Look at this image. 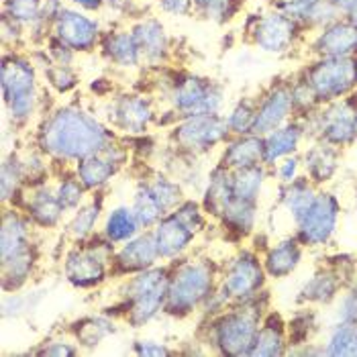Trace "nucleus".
Wrapping results in <instances>:
<instances>
[{
  "label": "nucleus",
  "instance_id": "obj_1",
  "mask_svg": "<svg viewBox=\"0 0 357 357\" xmlns=\"http://www.w3.org/2000/svg\"><path fill=\"white\" fill-rule=\"evenodd\" d=\"M114 141L107 125L80 107H59L37 131V149L54 162H78L100 153Z\"/></svg>",
  "mask_w": 357,
  "mask_h": 357
},
{
  "label": "nucleus",
  "instance_id": "obj_2",
  "mask_svg": "<svg viewBox=\"0 0 357 357\" xmlns=\"http://www.w3.org/2000/svg\"><path fill=\"white\" fill-rule=\"evenodd\" d=\"M219 272L211 259L196 257L174 261L167 278L164 312L184 319L213 301L219 288Z\"/></svg>",
  "mask_w": 357,
  "mask_h": 357
},
{
  "label": "nucleus",
  "instance_id": "obj_3",
  "mask_svg": "<svg viewBox=\"0 0 357 357\" xmlns=\"http://www.w3.org/2000/svg\"><path fill=\"white\" fill-rule=\"evenodd\" d=\"M259 296L239 304H229L225 312L211 321V345L222 356L243 357L251 354L255 335L264 321Z\"/></svg>",
  "mask_w": 357,
  "mask_h": 357
},
{
  "label": "nucleus",
  "instance_id": "obj_4",
  "mask_svg": "<svg viewBox=\"0 0 357 357\" xmlns=\"http://www.w3.org/2000/svg\"><path fill=\"white\" fill-rule=\"evenodd\" d=\"M169 268L153 266L129 275L123 286V310L131 327H143L165 308Z\"/></svg>",
  "mask_w": 357,
  "mask_h": 357
},
{
  "label": "nucleus",
  "instance_id": "obj_5",
  "mask_svg": "<svg viewBox=\"0 0 357 357\" xmlns=\"http://www.w3.org/2000/svg\"><path fill=\"white\" fill-rule=\"evenodd\" d=\"M204 227H206V213L202 204L194 200H184L151 229L160 251V259L162 261L180 259L190 249L194 237L200 231H204Z\"/></svg>",
  "mask_w": 357,
  "mask_h": 357
},
{
  "label": "nucleus",
  "instance_id": "obj_6",
  "mask_svg": "<svg viewBox=\"0 0 357 357\" xmlns=\"http://www.w3.org/2000/svg\"><path fill=\"white\" fill-rule=\"evenodd\" d=\"M2 96L15 123H25L37 109L35 68L23 55H4L2 59Z\"/></svg>",
  "mask_w": 357,
  "mask_h": 357
},
{
  "label": "nucleus",
  "instance_id": "obj_7",
  "mask_svg": "<svg viewBox=\"0 0 357 357\" xmlns=\"http://www.w3.org/2000/svg\"><path fill=\"white\" fill-rule=\"evenodd\" d=\"M266 278L268 274L264 261L257 257V253L239 251L220 275L215 301L220 306L253 301L264 290Z\"/></svg>",
  "mask_w": 357,
  "mask_h": 357
},
{
  "label": "nucleus",
  "instance_id": "obj_8",
  "mask_svg": "<svg viewBox=\"0 0 357 357\" xmlns=\"http://www.w3.org/2000/svg\"><path fill=\"white\" fill-rule=\"evenodd\" d=\"M92 239V237H90ZM80 241V245L68 251L63 259V275L66 280L76 288H96L107 278L112 275V257H114V245L102 239V241Z\"/></svg>",
  "mask_w": 357,
  "mask_h": 357
},
{
  "label": "nucleus",
  "instance_id": "obj_9",
  "mask_svg": "<svg viewBox=\"0 0 357 357\" xmlns=\"http://www.w3.org/2000/svg\"><path fill=\"white\" fill-rule=\"evenodd\" d=\"M231 137L227 127V119L217 114H192L182 116L169 131V143L178 153L184 155H202L215 149L217 145H225Z\"/></svg>",
  "mask_w": 357,
  "mask_h": 357
},
{
  "label": "nucleus",
  "instance_id": "obj_10",
  "mask_svg": "<svg viewBox=\"0 0 357 357\" xmlns=\"http://www.w3.org/2000/svg\"><path fill=\"white\" fill-rule=\"evenodd\" d=\"M321 105L343 98L357 88V55L319 57L303 76Z\"/></svg>",
  "mask_w": 357,
  "mask_h": 357
},
{
  "label": "nucleus",
  "instance_id": "obj_11",
  "mask_svg": "<svg viewBox=\"0 0 357 357\" xmlns=\"http://www.w3.org/2000/svg\"><path fill=\"white\" fill-rule=\"evenodd\" d=\"M310 116V129L319 141H325L337 149L349 147L357 141V96L354 92L331 100Z\"/></svg>",
  "mask_w": 357,
  "mask_h": 357
},
{
  "label": "nucleus",
  "instance_id": "obj_12",
  "mask_svg": "<svg viewBox=\"0 0 357 357\" xmlns=\"http://www.w3.org/2000/svg\"><path fill=\"white\" fill-rule=\"evenodd\" d=\"M222 98L225 92L220 84L192 74L176 78L169 90L172 109L178 114V119L192 114H217L222 107Z\"/></svg>",
  "mask_w": 357,
  "mask_h": 357
},
{
  "label": "nucleus",
  "instance_id": "obj_13",
  "mask_svg": "<svg viewBox=\"0 0 357 357\" xmlns=\"http://www.w3.org/2000/svg\"><path fill=\"white\" fill-rule=\"evenodd\" d=\"M339 200L331 192H319L310 208L303 215L296 227V237L303 245L308 248H321L329 243L337 222H339Z\"/></svg>",
  "mask_w": 357,
  "mask_h": 357
},
{
  "label": "nucleus",
  "instance_id": "obj_14",
  "mask_svg": "<svg viewBox=\"0 0 357 357\" xmlns=\"http://www.w3.org/2000/svg\"><path fill=\"white\" fill-rule=\"evenodd\" d=\"M248 33L253 45H257L261 52L286 54L301 33V23L292 21L280 10H272L268 15L255 17L248 25Z\"/></svg>",
  "mask_w": 357,
  "mask_h": 357
},
{
  "label": "nucleus",
  "instance_id": "obj_15",
  "mask_svg": "<svg viewBox=\"0 0 357 357\" xmlns=\"http://www.w3.org/2000/svg\"><path fill=\"white\" fill-rule=\"evenodd\" d=\"M55 39H59L61 43H66L70 50L74 52H94L96 45H100V25L82 15L80 10H72V8H61L57 13V17L52 23Z\"/></svg>",
  "mask_w": 357,
  "mask_h": 357
},
{
  "label": "nucleus",
  "instance_id": "obj_16",
  "mask_svg": "<svg viewBox=\"0 0 357 357\" xmlns=\"http://www.w3.org/2000/svg\"><path fill=\"white\" fill-rule=\"evenodd\" d=\"M158 261H162L160 251H158L151 229H147L145 233H139L133 239L121 243L119 249H114L112 275L137 274V272L158 266Z\"/></svg>",
  "mask_w": 357,
  "mask_h": 357
},
{
  "label": "nucleus",
  "instance_id": "obj_17",
  "mask_svg": "<svg viewBox=\"0 0 357 357\" xmlns=\"http://www.w3.org/2000/svg\"><path fill=\"white\" fill-rule=\"evenodd\" d=\"M294 114V98H292V84H274L259 100L253 133L268 135L278 127L286 125Z\"/></svg>",
  "mask_w": 357,
  "mask_h": 357
},
{
  "label": "nucleus",
  "instance_id": "obj_18",
  "mask_svg": "<svg viewBox=\"0 0 357 357\" xmlns=\"http://www.w3.org/2000/svg\"><path fill=\"white\" fill-rule=\"evenodd\" d=\"M155 112L151 102L139 94L116 96L109 107L110 125L127 135H141L153 123Z\"/></svg>",
  "mask_w": 357,
  "mask_h": 357
},
{
  "label": "nucleus",
  "instance_id": "obj_19",
  "mask_svg": "<svg viewBox=\"0 0 357 357\" xmlns=\"http://www.w3.org/2000/svg\"><path fill=\"white\" fill-rule=\"evenodd\" d=\"M312 50L319 57H343L357 55V25L347 17L337 19L317 35Z\"/></svg>",
  "mask_w": 357,
  "mask_h": 357
},
{
  "label": "nucleus",
  "instance_id": "obj_20",
  "mask_svg": "<svg viewBox=\"0 0 357 357\" xmlns=\"http://www.w3.org/2000/svg\"><path fill=\"white\" fill-rule=\"evenodd\" d=\"M25 213L29 220L41 229H54L63 219V204L59 202L55 188H50L45 182L31 186V194L25 198Z\"/></svg>",
  "mask_w": 357,
  "mask_h": 357
},
{
  "label": "nucleus",
  "instance_id": "obj_21",
  "mask_svg": "<svg viewBox=\"0 0 357 357\" xmlns=\"http://www.w3.org/2000/svg\"><path fill=\"white\" fill-rule=\"evenodd\" d=\"M306 135V125L303 121H288L275 131L264 135V165L272 167L288 155H294Z\"/></svg>",
  "mask_w": 357,
  "mask_h": 357
},
{
  "label": "nucleus",
  "instance_id": "obj_22",
  "mask_svg": "<svg viewBox=\"0 0 357 357\" xmlns=\"http://www.w3.org/2000/svg\"><path fill=\"white\" fill-rule=\"evenodd\" d=\"M219 164L231 172L264 164V137L255 133L229 137L225 141Z\"/></svg>",
  "mask_w": 357,
  "mask_h": 357
},
{
  "label": "nucleus",
  "instance_id": "obj_23",
  "mask_svg": "<svg viewBox=\"0 0 357 357\" xmlns=\"http://www.w3.org/2000/svg\"><path fill=\"white\" fill-rule=\"evenodd\" d=\"M301 261H303V243L298 241V237H286L278 241L272 248H268L264 255L266 274L275 280L294 274Z\"/></svg>",
  "mask_w": 357,
  "mask_h": 357
},
{
  "label": "nucleus",
  "instance_id": "obj_24",
  "mask_svg": "<svg viewBox=\"0 0 357 357\" xmlns=\"http://www.w3.org/2000/svg\"><path fill=\"white\" fill-rule=\"evenodd\" d=\"M288 354V333H286V323L282 321L280 314L270 312L264 317L259 331L255 335L253 347H251V357H275Z\"/></svg>",
  "mask_w": 357,
  "mask_h": 357
},
{
  "label": "nucleus",
  "instance_id": "obj_25",
  "mask_svg": "<svg viewBox=\"0 0 357 357\" xmlns=\"http://www.w3.org/2000/svg\"><path fill=\"white\" fill-rule=\"evenodd\" d=\"M119 169H121V165L116 164L110 155H107L105 151L82 158L74 165L76 178L82 182V186L88 192L105 188L110 180L119 174Z\"/></svg>",
  "mask_w": 357,
  "mask_h": 357
},
{
  "label": "nucleus",
  "instance_id": "obj_26",
  "mask_svg": "<svg viewBox=\"0 0 357 357\" xmlns=\"http://www.w3.org/2000/svg\"><path fill=\"white\" fill-rule=\"evenodd\" d=\"M135 41H137L141 57L147 61H162L169 52V37L165 27L158 19H143L131 29Z\"/></svg>",
  "mask_w": 357,
  "mask_h": 357
},
{
  "label": "nucleus",
  "instance_id": "obj_27",
  "mask_svg": "<svg viewBox=\"0 0 357 357\" xmlns=\"http://www.w3.org/2000/svg\"><path fill=\"white\" fill-rule=\"evenodd\" d=\"M102 55L119 68H137L143 59L131 31H110L100 39Z\"/></svg>",
  "mask_w": 357,
  "mask_h": 357
},
{
  "label": "nucleus",
  "instance_id": "obj_28",
  "mask_svg": "<svg viewBox=\"0 0 357 357\" xmlns=\"http://www.w3.org/2000/svg\"><path fill=\"white\" fill-rule=\"evenodd\" d=\"M37 264V251L35 245L21 249L8 257L0 259L2 266V290L4 292H17L29 282L33 274V268Z\"/></svg>",
  "mask_w": 357,
  "mask_h": 357
},
{
  "label": "nucleus",
  "instance_id": "obj_29",
  "mask_svg": "<svg viewBox=\"0 0 357 357\" xmlns=\"http://www.w3.org/2000/svg\"><path fill=\"white\" fill-rule=\"evenodd\" d=\"M31 225L33 222L29 220V217H23L15 208L4 213L2 229H0V259L33 245V241H31Z\"/></svg>",
  "mask_w": 357,
  "mask_h": 357
},
{
  "label": "nucleus",
  "instance_id": "obj_30",
  "mask_svg": "<svg viewBox=\"0 0 357 357\" xmlns=\"http://www.w3.org/2000/svg\"><path fill=\"white\" fill-rule=\"evenodd\" d=\"M304 167L312 184L329 182L339 167V149L325 141H317L304 153Z\"/></svg>",
  "mask_w": 357,
  "mask_h": 357
},
{
  "label": "nucleus",
  "instance_id": "obj_31",
  "mask_svg": "<svg viewBox=\"0 0 357 357\" xmlns=\"http://www.w3.org/2000/svg\"><path fill=\"white\" fill-rule=\"evenodd\" d=\"M231 200H233L231 169H227L225 165L219 164L208 176V184H206L204 194H202V208L206 215L219 219Z\"/></svg>",
  "mask_w": 357,
  "mask_h": 357
},
{
  "label": "nucleus",
  "instance_id": "obj_32",
  "mask_svg": "<svg viewBox=\"0 0 357 357\" xmlns=\"http://www.w3.org/2000/svg\"><path fill=\"white\" fill-rule=\"evenodd\" d=\"M317 188L308 178H296L288 184H282L280 188V204L290 215L292 222L296 225L303 219V215L310 208V204L317 198Z\"/></svg>",
  "mask_w": 357,
  "mask_h": 357
},
{
  "label": "nucleus",
  "instance_id": "obj_33",
  "mask_svg": "<svg viewBox=\"0 0 357 357\" xmlns=\"http://www.w3.org/2000/svg\"><path fill=\"white\" fill-rule=\"evenodd\" d=\"M341 290V274L335 270H321L301 290L298 301L306 304H329Z\"/></svg>",
  "mask_w": 357,
  "mask_h": 357
},
{
  "label": "nucleus",
  "instance_id": "obj_34",
  "mask_svg": "<svg viewBox=\"0 0 357 357\" xmlns=\"http://www.w3.org/2000/svg\"><path fill=\"white\" fill-rule=\"evenodd\" d=\"M139 231H141V225H139L133 208L131 206H116L105 219L102 237L110 241L112 245H121V243H125V241L139 235Z\"/></svg>",
  "mask_w": 357,
  "mask_h": 357
},
{
  "label": "nucleus",
  "instance_id": "obj_35",
  "mask_svg": "<svg viewBox=\"0 0 357 357\" xmlns=\"http://www.w3.org/2000/svg\"><path fill=\"white\" fill-rule=\"evenodd\" d=\"M222 227L239 237H248L255 229V220H257V202H245V200H237L233 198L227 208L222 211L219 217Z\"/></svg>",
  "mask_w": 357,
  "mask_h": 357
},
{
  "label": "nucleus",
  "instance_id": "obj_36",
  "mask_svg": "<svg viewBox=\"0 0 357 357\" xmlns=\"http://www.w3.org/2000/svg\"><path fill=\"white\" fill-rule=\"evenodd\" d=\"M266 178H268V167L264 164L251 165V167H243V169L231 172L233 198L245 200V202H257Z\"/></svg>",
  "mask_w": 357,
  "mask_h": 357
},
{
  "label": "nucleus",
  "instance_id": "obj_37",
  "mask_svg": "<svg viewBox=\"0 0 357 357\" xmlns=\"http://www.w3.org/2000/svg\"><path fill=\"white\" fill-rule=\"evenodd\" d=\"M72 333L80 347L92 349V347H98L112 333H116V325L107 314L105 317H86L72 325Z\"/></svg>",
  "mask_w": 357,
  "mask_h": 357
},
{
  "label": "nucleus",
  "instance_id": "obj_38",
  "mask_svg": "<svg viewBox=\"0 0 357 357\" xmlns=\"http://www.w3.org/2000/svg\"><path fill=\"white\" fill-rule=\"evenodd\" d=\"M135 217H137L141 229H153L160 220L164 219L165 213L164 206L160 204V200L155 198V194L151 192V188L147 186V182H141L137 190L133 194V204H131Z\"/></svg>",
  "mask_w": 357,
  "mask_h": 357
},
{
  "label": "nucleus",
  "instance_id": "obj_39",
  "mask_svg": "<svg viewBox=\"0 0 357 357\" xmlns=\"http://www.w3.org/2000/svg\"><path fill=\"white\" fill-rule=\"evenodd\" d=\"M100 213H102V202H100V200L94 198V200H90V202H86V204H82L78 211H74V217L68 222L66 233H68L76 243L90 239V237L94 235V229H96L98 220H100Z\"/></svg>",
  "mask_w": 357,
  "mask_h": 357
},
{
  "label": "nucleus",
  "instance_id": "obj_40",
  "mask_svg": "<svg viewBox=\"0 0 357 357\" xmlns=\"http://www.w3.org/2000/svg\"><path fill=\"white\" fill-rule=\"evenodd\" d=\"M27 182V174L23 167V160L17 155H10L2 164V176H0V192H2V202L8 204L13 198H17L23 184Z\"/></svg>",
  "mask_w": 357,
  "mask_h": 357
},
{
  "label": "nucleus",
  "instance_id": "obj_41",
  "mask_svg": "<svg viewBox=\"0 0 357 357\" xmlns=\"http://www.w3.org/2000/svg\"><path fill=\"white\" fill-rule=\"evenodd\" d=\"M145 182L151 188V192L155 194V198L160 200V204L164 206L165 213H172L176 206H180L186 200L184 192H182V186L178 182H174L172 178L164 176V174H153Z\"/></svg>",
  "mask_w": 357,
  "mask_h": 357
},
{
  "label": "nucleus",
  "instance_id": "obj_42",
  "mask_svg": "<svg viewBox=\"0 0 357 357\" xmlns=\"http://www.w3.org/2000/svg\"><path fill=\"white\" fill-rule=\"evenodd\" d=\"M245 0H192L194 10L213 23H227L231 21Z\"/></svg>",
  "mask_w": 357,
  "mask_h": 357
},
{
  "label": "nucleus",
  "instance_id": "obj_43",
  "mask_svg": "<svg viewBox=\"0 0 357 357\" xmlns=\"http://www.w3.org/2000/svg\"><path fill=\"white\" fill-rule=\"evenodd\" d=\"M325 356H351L357 357V327L341 323L337 329L331 333L329 343L323 349Z\"/></svg>",
  "mask_w": 357,
  "mask_h": 357
},
{
  "label": "nucleus",
  "instance_id": "obj_44",
  "mask_svg": "<svg viewBox=\"0 0 357 357\" xmlns=\"http://www.w3.org/2000/svg\"><path fill=\"white\" fill-rule=\"evenodd\" d=\"M43 0H6L4 17L17 25H35L41 21Z\"/></svg>",
  "mask_w": 357,
  "mask_h": 357
},
{
  "label": "nucleus",
  "instance_id": "obj_45",
  "mask_svg": "<svg viewBox=\"0 0 357 357\" xmlns=\"http://www.w3.org/2000/svg\"><path fill=\"white\" fill-rule=\"evenodd\" d=\"M255 114H257V102H253V100H241L235 109L231 110L229 116H225L231 137L253 133Z\"/></svg>",
  "mask_w": 357,
  "mask_h": 357
},
{
  "label": "nucleus",
  "instance_id": "obj_46",
  "mask_svg": "<svg viewBox=\"0 0 357 357\" xmlns=\"http://www.w3.org/2000/svg\"><path fill=\"white\" fill-rule=\"evenodd\" d=\"M88 192L82 186V182L76 178V174L63 176L59 180V184L55 186V194L59 198V202L63 204L66 211H78L84 204V194Z\"/></svg>",
  "mask_w": 357,
  "mask_h": 357
},
{
  "label": "nucleus",
  "instance_id": "obj_47",
  "mask_svg": "<svg viewBox=\"0 0 357 357\" xmlns=\"http://www.w3.org/2000/svg\"><path fill=\"white\" fill-rule=\"evenodd\" d=\"M45 80L47 84L57 90L59 94H68L72 92L76 86H78V76L76 72L70 68V66H63V63H55V61H50L45 66Z\"/></svg>",
  "mask_w": 357,
  "mask_h": 357
},
{
  "label": "nucleus",
  "instance_id": "obj_48",
  "mask_svg": "<svg viewBox=\"0 0 357 357\" xmlns=\"http://www.w3.org/2000/svg\"><path fill=\"white\" fill-rule=\"evenodd\" d=\"M339 10H337V6L331 2V0H319L312 8H310V13H308V17H306V21H304V25L306 27H321L325 29L331 23H335L337 19H339Z\"/></svg>",
  "mask_w": 357,
  "mask_h": 357
},
{
  "label": "nucleus",
  "instance_id": "obj_49",
  "mask_svg": "<svg viewBox=\"0 0 357 357\" xmlns=\"http://www.w3.org/2000/svg\"><path fill=\"white\" fill-rule=\"evenodd\" d=\"M312 314H298L294 321H290L286 325L288 333V345H304L310 339V331H312Z\"/></svg>",
  "mask_w": 357,
  "mask_h": 357
},
{
  "label": "nucleus",
  "instance_id": "obj_50",
  "mask_svg": "<svg viewBox=\"0 0 357 357\" xmlns=\"http://www.w3.org/2000/svg\"><path fill=\"white\" fill-rule=\"evenodd\" d=\"M317 2H319V0H282V2H278L275 10H280L282 15H286V17H290L292 21L304 25V21H306L310 8H312Z\"/></svg>",
  "mask_w": 357,
  "mask_h": 357
},
{
  "label": "nucleus",
  "instance_id": "obj_51",
  "mask_svg": "<svg viewBox=\"0 0 357 357\" xmlns=\"http://www.w3.org/2000/svg\"><path fill=\"white\" fill-rule=\"evenodd\" d=\"M78 343L68 341V339H50L43 343L41 349H37V356H47V357H72L78 356Z\"/></svg>",
  "mask_w": 357,
  "mask_h": 357
},
{
  "label": "nucleus",
  "instance_id": "obj_52",
  "mask_svg": "<svg viewBox=\"0 0 357 357\" xmlns=\"http://www.w3.org/2000/svg\"><path fill=\"white\" fill-rule=\"evenodd\" d=\"M133 349H135L137 356L145 357H162L172 356V354H174L165 343H162V341H153V339H141V341H135Z\"/></svg>",
  "mask_w": 357,
  "mask_h": 357
},
{
  "label": "nucleus",
  "instance_id": "obj_53",
  "mask_svg": "<svg viewBox=\"0 0 357 357\" xmlns=\"http://www.w3.org/2000/svg\"><path fill=\"white\" fill-rule=\"evenodd\" d=\"M298 172H301V160L294 158V155L284 158L282 162H278V167H275L278 180H280L282 184H288V182L296 180V178H298Z\"/></svg>",
  "mask_w": 357,
  "mask_h": 357
},
{
  "label": "nucleus",
  "instance_id": "obj_54",
  "mask_svg": "<svg viewBox=\"0 0 357 357\" xmlns=\"http://www.w3.org/2000/svg\"><path fill=\"white\" fill-rule=\"evenodd\" d=\"M74 50H70L66 43H61L59 39H55L52 37L50 39V57H52V61L55 63H63V66H70L72 63V59H74Z\"/></svg>",
  "mask_w": 357,
  "mask_h": 357
},
{
  "label": "nucleus",
  "instance_id": "obj_55",
  "mask_svg": "<svg viewBox=\"0 0 357 357\" xmlns=\"http://www.w3.org/2000/svg\"><path fill=\"white\" fill-rule=\"evenodd\" d=\"M160 8L169 13V15H178L184 17L194 8L192 0H160Z\"/></svg>",
  "mask_w": 357,
  "mask_h": 357
},
{
  "label": "nucleus",
  "instance_id": "obj_56",
  "mask_svg": "<svg viewBox=\"0 0 357 357\" xmlns=\"http://www.w3.org/2000/svg\"><path fill=\"white\" fill-rule=\"evenodd\" d=\"M76 6H80L84 10H100L105 6L107 0H72Z\"/></svg>",
  "mask_w": 357,
  "mask_h": 357
},
{
  "label": "nucleus",
  "instance_id": "obj_57",
  "mask_svg": "<svg viewBox=\"0 0 357 357\" xmlns=\"http://www.w3.org/2000/svg\"><path fill=\"white\" fill-rule=\"evenodd\" d=\"M331 2L337 6V10H339L341 15H347V13L357 4V0H331Z\"/></svg>",
  "mask_w": 357,
  "mask_h": 357
},
{
  "label": "nucleus",
  "instance_id": "obj_58",
  "mask_svg": "<svg viewBox=\"0 0 357 357\" xmlns=\"http://www.w3.org/2000/svg\"><path fill=\"white\" fill-rule=\"evenodd\" d=\"M345 17H347V19H349L351 23H356V25H357V4L354 6V8H351V10H349V13H347V15H345Z\"/></svg>",
  "mask_w": 357,
  "mask_h": 357
}]
</instances>
